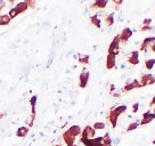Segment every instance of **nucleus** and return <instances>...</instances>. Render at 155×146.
Returning a JSON list of instances; mask_svg holds the SVG:
<instances>
[{"label": "nucleus", "mask_w": 155, "mask_h": 146, "mask_svg": "<svg viewBox=\"0 0 155 146\" xmlns=\"http://www.w3.org/2000/svg\"><path fill=\"white\" fill-rule=\"evenodd\" d=\"M138 88H141V85L139 82V80L135 79L131 82H128L124 87L122 88V93H128V91H130L132 89H138Z\"/></svg>", "instance_id": "nucleus-9"}, {"label": "nucleus", "mask_w": 155, "mask_h": 146, "mask_svg": "<svg viewBox=\"0 0 155 146\" xmlns=\"http://www.w3.org/2000/svg\"><path fill=\"white\" fill-rule=\"evenodd\" d=\"M15 9L17 10L18 14H22V13H25L26 10L29 9V6L26 5L24 1H21V2H18L17 5L15 6Z\"/></svg>", "instance_id": "nucleus-19"}, {"label": "nucleus", "mask_w": 155, "mask_h": 146, "mask_svg": "<svg viewBox=\"0 0 155 146\" xmlns=\"http://www.w3.org/2000/svg\"><path fill=\"white\" fill-rule=\"evenodd\" d=\"M153 44H155V37H147V38L143 40L139 49H140L141 51H146L148 48H150V46Z\"/></svg>", "instance_id": "nucleus-10"}, {"label": "nucleus", "mask_w": 155, "mask_h": 146, "mask_svg": "<svg viewBox=\"0 0 155 146\" xmlns=\"http://www.w3.org/2000/svg\"><path fill=\"white\" fill-rule=\"evenodd\" d=\"M30 131V127H26V126H23V127H19L18 129L16 130V137H21V138H23L25 137Z\"/></svg>", "instance_id": "nucleus-15"}, {"label": "nucleus", "mask_w": 155, "mask_h": 146, "mask_svg": "<svg viewBox=\"0 0 155 146\" xmlns=\"http://www.w3.org/2000/svg\"><path fill=\"white\" fill-rule=\"evenodd\" d=\"M120 44H121V40H120V35L116 34L115 37L113 38L112 42L108 46V50H107V54H111V55H114V56H117L119 53H120Z\"/></svg>", "instance_id": "nucleus-1"}, {"label": "nucleus", "mask_w": 155, "mask_h": 146, "mask_svg": "<svg viewBox=\"0 0 155 146\" xmlns=\"http://www.w3.org/2000/svg\"><path fill=\"white\" fill-rule=\"evenodd\" d=\"M153 144H155V139H154V141H153Z\"/></svg>", "instance_id": "nucleus-42"}, {"label": "nucleus", "mask_w": 155, "mask_h": 146, "mask_svg": "<svg viewBox=\"0 0 155 146\" xmlns=\"http://www.w3.org/2000/svg\"><path fill=\"white\" fill-rule=\"evenodd\" d=\"M7 1H9V2H14L15 0H7Z\"/></svg>", "instance_id": "nucleus-39"}, {"label": "nucleus", "mask_w": 155, "mask_h": 146, "mask_svg": "<svg viewBox=\"0 0 155 146\" xmlns=\"http://www.w3.org/2000/svg\"><path fill=\"white\" fill-rule=\"evenodd\" d=\"M80 141L82 143L84 146H103V136L95 137L91 139H88V138H80Z\"/></svg>", "instance_id": "nucleus-2"}, {"label": "nucleus", "mask_w": 155, "mask_h": 146, "mask_svg": "<svg viewBox=\"0 0 155 146\" xmlns=\"http://www.w3.org/2000/svg\"><path fill=\"white\" fill-rule=\"evenodd\" d=\"M152 18H145L144 20V22H143V25H150V23H152Z\"/></svg>", "instance_id": "nucleus-32"}, {"label": "nucleus", "mask_w": 155, "mask_h": 146, "mask_svg": "<svg viewBox=\"0 0 155 146\" xmlns=\"http://www.w3.org/2000/svg\"><path fill=\"white\" fill-rule=\"evenodd\" d=\"M128 63L131 64V65H137L139 64V51L138 50H132L129 55H128Z\"/></svg>", "instance_id": "nucleus-11"}, {"label": "nucleus", "mask_w": 155, "mask_h": 146, "mask_svg": "<svg viewBox=\"0 0 155 146\" xmlns=\"http://www.w3.org/2000/svg\"><path fill=\"white\" fill-rule=\"evenodd\" d=\"M140 126V123L138 121H134V122H131L130 124L128 126V128H127V130L126 131L127 132H130V131H134V130H136L138 127Z\"/></svg>", "instance_id": "nucleus-26"}, {"label": "nucleus", "mask_w": 155, "mask_h": 146, "mask_svg": "<svg viewBox=\"0 0 155 146\" xmlns=\"http://www.w3.org/2000/svg\"><path fill=\"white\" fill-rule=\"evenodd\" d=\"M6 6V1L5 0H0V12L2 10V8Z\"/></svg>", "instance_id": "nucleus-33"}, {"label": "nucleus", "mask_w": 155, "mask_h": 146, "mask_svg": "<svg viewBox=\"0 0 155 146\" xmlns=\"http://www.w3.org/2000/svg\"><path fill=\"white\" fill-rule=\"evenodd\" d=\"M140 31L141 32H148V31H152V26H150V25H141Z\"/></svg>", "instance_id": "nucleus-31"}, {"label": "nucleus", "mask_w": 155, "mask_h": 146, "mask_svg": "<svg viewBox=\"0 0 155 146\" xmlns=\"http://www.w3.org/2000/svg\"><path fill=\"white\" fill-rule=\"evenodd\" d=\"M112 1H113V2H114L116 6H120L122 2H123V0H112Z\"/></svg>", "instance_id": "nucleus-34"}, {"label": "nucleus", "mask_w": 155, "mask_h": 146, "mask_svg": "<svg viewBox=\"0 0 155 146\" xmlns=\"http://www.w3.org/2000/svg\"><path fill=\"white\" fill-rule=\"evenodd\" d=\"M127 110H128L127 105H119V106H115L112 108V111L114 112V114H115L116 117H120L121 114H123V113L126 112Z\"/></svg>", "instance_id": "nucleus-18"}, {"label": "nucleus", "mask_w": 155, "mask_h": 146, "mask_svg": "<svg viewBox=\"0 0 155 146\" xmlns=\"http://www.w3.org/2000/svg\"><path fill=\"white\" fill-rule=\"evenodd\" d=\"M153 113L155 114V106H153Z\"/></svg>", "instance_id": "nucleus-38"}, {"label": "nucleus", "mask_w": 155, "mask_h": 146, "mask_svg": "<svg viewBox=\"0 0 155 146\" xmlns=\"http://www.w3.org/2000/svg\"><path fill=\"white\" fill-rule=\"evenodd\" d=\"M37 99H38V96H32L31 99H30V104H31V110H32V112H31V118H30V123H29V127L33 126L34 123V120H35V115H37V111H35V106H37Z\"/></svg>", "instance_id": "nucleus-5"}, {"label": "nucleus", "mask_w": 155, "mask_h": 146, "mask_svg": "<svg viewBox=\"0 0 155 146\" xmlns=\"http://www.w3.org/2000/svg\"><path fill=\"white\" fill-rule=\"evenodd\" d=\"M132 30L130 29V28H124V29L122 30L121 32L119 33V35H120V40H121V44H126V42H128L129 41V39H130L131 37H132Z\"/></svg>", "instance_id": "nucleus-8"}, {"label": "nucleus", "mask_w": 155, "mask_h": 146, "mask_svg": "<svg viewBox=\"0 0 155 146\" xmlns=\"http://www.w3.org/2000/svg\"><path fill=\"white\" fill-rule=\"evenodd\" d=\"M106 6H107V0H94V4L91 5V8L104 9Z\"/></svg>", "instance_id": "nucleus-16"}, {"label": "nucleus", "mask_w": 155, "mask_h": 146, "mask_svg": "<svg viewBox=\"0 0 155 146\" xmlns=\"http://www.w3.org/2000/svg\"><path fill=\"white\" fill-rule=\"evenodd\" d=\"M62 138H63L64 143L66 144V146H70V145H73V144H75V138L77 137H74L71 134V132L66 130V131L63 132V135H62Z\"/></svg>", "instance_id": "nucleus-12"}, {"label": "nucleus", "mask_w": 155, "mask_h": 146, "mask_svg": "<svg viewBox=\"0 0 155 146\" xmlns=\"http://www.w3.org/2000/svg\"><path fill=\"white\" fill-rule=\"evenodd\" d=\"M150 50H152V51H153V53H155V44H153L152 45V46H150Z\"/></svg>", "instance_id": "nucleus-36"}, {"label": "nucleus", "mask_w": 155, "mask_h": 146, "mask_svg": "<svg viewBox=\"0 0 155 146\" xmlns=\"http://www.w3.org/2000/svg\"><path fill=\"white\" fill-rule=\"evenodd\" d=\"M116 65V56L111 55V54H107L106 57V68L107 70H112L114 68Z\"/></svg>", "instance_id": "nucleus-13"}, {"label": "nucleus", "mask_w": 155, "mask_h": 146, "mask_svg": "<svg viewBox=\"0 0 155 146\" xmlns=\"http://www.w3.org/2000/svg\"><path fill=\"white\" fill-rule=\"evenodd\" d=\"M12 18L9 17V15H0V26H5L10 23Z\"/></svg>", "instance_id": "nucleus-21"}, {"label": "nucleus", "mask_w": 155, "mask_h": 146, "mask_svg": "<svg viewBox=\"0 0 155 146\" xmlns=\"http://www.w3.org/2000/svg\"><path fill=\"white\" fill-rule=\"evenodd\" d=\"M54 146H63V145H61V144H56V145H54Z\"/></svg>", "instance_id": "nucleus-40"}, {"label": "nucleus", "mask_w": 155, "mask_h": 146, "mask_svg": "<svg viewBox=\"0 0 155 146\" xmlns=\"http://www.w3.org/2000/svg\"><path fill=\"white\" fill-rule=\"evenodd\" d=\"M68 131L72 134L74 137H78L81 135V132H82V129H81V127L78 126V124H74V126H71L70 128L68 129Z\"/></svg>", "instance_id": "nucleus-17"}, {"label": "nucleus", "mask_w": 155, "mask_h": 146, "mask_svg": "<svg viewBox=\"0 0 155 146\" xmlns=\"http://www.w3.org/2000/svg\"><path fill=\"white\" fill-rule=\"evenodd\" d=\"M155 66V58H148L145 61V68L146 70H148V71H150V70H153V68Z\"/></svg>", "instance_id": "nucleus-24"}, {"label": "nucleus", "mask_w": 155, "mask_h": 146, "mask_svg": "<svg viewBox=\"0 0 155 146\" xmlns=\"http://www.w3.org/2000/svg\"><path fill=\"white\" fill-rule=\"evenodd\" d=\"M81 138H88V139H91L96 137V130L94 129L92 126H86L83 128L82 132H81Z\"/></svg>", "instance_id": "nucleus-6"}, {"label": "nucleus", "mask_w": 155, "mask_h": 146, "mask_svg": "<svg viewBox=\"0 0 155 146\" xmlns=\"http://www.w3.org/2000/svg\"><path fill=\"white\" fill-rule=\"evenodd\" d=\"M138 110H139V103L136 102L135 104H132L131 111H132V113H137V112H138Z\"/></svg>", "instance_id": "nucleus-30"}, {"label": "nucleus", "mask_w": 155, "mask_h": 146, "mask_svg": "<svg viewBox=\"0 0 155 146\" xmlns=\"http://www.w3.org/2000/svg\"><path fill=\"white\" fill-rule=\"evenodd\" d=\"M102 144H103V146H112V138L108 132H106V134L103 136Z\"/></svg>", "instance_id": "nucleus-23"}, {"label": "nucleus", "mask_w": 155, "mask_h": 146, "mask_svg": "<svg viewBox=\"0 0 155 146\" xmlns=\"http://www.w3.org/2000/svg\"><path fill=\"white\" fill-rule=\"evenodd\" d=\"M9 17L10 18H12V20H13V18H15V17H16V16H17V15H19L18 13H17V10L15 9V7L14 8H12V9L9 10Z\"/></svg>", "instance_id": "nucleus-29"}, {"label": "nucleus", "mask_w": 155, "mask_h": 146, "mask_svg": "<svg viewBox=\"0 0 155 146\" xmlns=\"http://www.w3.org/2000/svg\"><path fill=\"white\" fill-rule=\"evenodd\" d=\"M90 22H91V24L94 26H96L97 29H101L102 28V21L98 17V15H92L91 17H90Z\"/></svg>", "instance_id": "nucleus-20"}, {"label": "nucleus", "mask_w": 155, "mask_h": 146, "mask_svg": "<svg viewBox=\"0 0 155 146\" xmlns=\"http://www.w3.org/2000/svg\"><path fill=\"white\" fill-rule=\"evenodd\" d=\"M92 127H94V129H95V130H103V129H105V128H106V124H105L104 122L97 121L92 124Z\"/></svg>", "instance_id": "nucleus-27"}, {"label": "nucleus", "mask_w": 155, "mask_h": 146, "mask_svg": "<svg viewBox=\"0 0 155 146\" xmlns=\"http://www.w3.org/2000/svg\"><path fill=\"white\" fill-rule=\"evenodd\" d=\"M117 119H119V117H116L111 108V110L108 111V114H107V120L110 121V123H111V126L113 127V128H115L116 124H117Z\"/></svg>", "instance_id": "nucleus-14"}, {"label": "nucleus", "mask_w": 155, "mask_h": 146, "mask_svg": "<svg viewBox=\"0 0 155 146\" xmlns=\"http://www.w3.org/2000/svg\"><path fill=\"white\" fill-rule=\"evenodd\" d=\"M23 1L29 6V8H31V9H34L37 7V0H23Z\"/></svg>", "instance_id": "nucleus-28"}, {"label": "nucleus", "mask_w": 155, "mask_h": 146, "mask_svg": "<svg viewBox=\"0 0 155 146\" xmlns=\"http://www.w3.org/2000/svg\"><path fill=\"white\" fill-rule=\"evenodd\" d=\"M105 23H106L107 26H112L114 24V13H111V14L107 15L105 17Z\"/></svg>", "instance_id": "nucleus-25"}, {"label": "nucleus", "mask_w": 155, "mask_h": 146, "mask_svg": "<svg viewBox=\"0 0 155 146\" xmlns=\"http://www.w3.org/2000/svg\"><path fill=\"white\" fill-rule=\"evenodd\" d=\"M1 119H2V113H1V111H0V121H1Z\"/></svg>", "instance_id": "nucleus-37"}, {"label": "nucleus", "mask_w": 155, "mask_h": 146, "mask_svg": "<svg viewBox=\"0 0 155 146\" xmlns=\"http://www.w3.org/2000/svg\"><path fill=\"white\" fill-rule=\"evenodd\" d=\"M70 146H77V145H75V144H73V145H70Z\"/></svg>", "instance_id": "nucleus-41"}, {"label": "nucleus", "mask_w": 155, "mask_h": 146, "mask_svg": "<svg viewBox=\"0 0 155 146\" xmlns=\"http://www.w3.org/2000/svg\"><path fill=\"white\" fill-rule=\"evenodd\" d=\"M139 82H140L141 87H146V86H150V85H154L155 83V77L150 73H145L143 74L139 79Z\"/></svg>", "instance_id": "nucleus-4"}, {"label": "nucleus", "mask_w": 155, "mask_h": 146, "mask_svg": "<svg viewBox=\"0 0 155 146\" xmlns=\"http://www.w3.org/2000/svg\"><path fill=\"white\" fill-rule=\"evenodd\" d=\"M89 78H90V73L87 70H83L82 72L80 73L79 75V87L81 89H84V88L88 86V82H89Z\"/></svg>", "instance_id": "nucleus-3"}, {"label": "nucleus", "mask_w": 155, "mask_h": 146, "mask_svg": "<svg viewBox=\"0 0 155 146\" xmlns=\"http://www.w3.org/2000/svg\"><path fill=\"white\" fill-rule=\"evenodd\" d=\"M150 107L155 106V96H154L153 98H152V101H150Z\"/></svg>", "instance_id": "nucleus-35"}, {"label": "nucleus", "mask_w": 155, "mask_h": 146, "mask_svg": "<svg viewBox=\"0 0 155 146\" xmlns=\"http://www.w3.org/2000/svg\"><path fill=\"white\" fill-rule=\"evenodd\" d=\"M89 55H82V54H80L79 56H78V61H79V63L82 64V65H87L89 64Z\"/></svg>", "instance_id": "nucleus-22"}, {"label": "nucleus", "mask_w": 155, "mask_h": 146, "mask_svg": "<svg viewBox=\"0 0 155 146\" xmlns=\"http://www.w3.org/2000/svg\"><path fill=\"white\" fill-rule=\"evenodd\" d=\"M155 119V114L152 111H146V112L143 113V115H141V120H140V126H146V124H148L150 122L153 121Z\"/></svg>", "instance_id": "nucleus-7"}]
</instances>
